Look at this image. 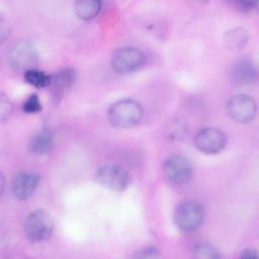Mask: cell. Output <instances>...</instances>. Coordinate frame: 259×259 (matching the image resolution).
Masks as SVG:
<instances>
[{"label":"cell","mask_w":259,"mask_h":259,"mask_svg":"<svg viewBox=\"0 0 259 259\" xmlns=\"http://www.w3.org/2000/svg\"><path fill=\"white\" fill-rule=\"evenodd\" d=\"M53 231V219L45 209H36L30 212L25 219L24 232L26 237L32 242H40L49 239Z\"/></svg>","instance_id":"3957f363"},{"label":"cell","mask_w":259,"mask_h":259,"mask_svg":"<svg viewBox=\"0 0 259 259\" xmlns=\"http://www.w3.org/2000/svg\"><path fill=\"white\" fill-rule=\"evenodd\" d=\"M159 251L154 247H146L136 252L135 257L139 258H156L159 257Z\"/></svg>","instance_id":"ffe728a7"},{"label":"cell","mask_w":259,"mask_h":259,"mask_svg":"<svg viewBox=\"0 0 259 259\" xmlns=\"http://www.w3.org/2000/svg\"><path fill=\"white\" fill-rule=\"evenodd\" d=\"M226 110L233 120L237 122H249L255 117L257 106L251 96L247 94H236L228 100Z\"/></svg>","instance_id":"8992f818"},{"label":"cell","mask_w":259,"mask_h":259,"mask_svg":"<svg viewBox=\"0 0 259 259\" xmlns=\"http://www.w3.org/2000/svg\"><path fill=\"white\" fill-rule=\"evenodd\" d=\"M12 112V103L8 96L5 94L0 95V116H1V121H5L9 118Z\"/></svg>","instance_id":"d6986e66"},{"label":"cell","mask_w":259,"mask_h":259,"mask_svg":"<svg viewBox=\"0 0 259 259\" xmlns=\"http://www.w3.org/2000/svg\"><path fill=\"white\" fill-rule=\"evenodd\" d=\"M231 78L238 85H250L257 78L256 66L249 59H238L231 67Z\"/></svg>","instance_id":"8fae6325"},{"label":"cell","mask_w":259,"mask_h":259,"mask_svg":"<svg viewBox=\"0 0 259 259\" xmlns=\"http://www.w3.org/2000/svg\"><path fill=\"white\" fill-rule=\"evenodd\" d=\"M55 145V135L50 130H41L30 139L29 151L36 156L49 154Z\"/></svg>","instance_id":"7c38bea8"},{"label":"cell","mask_w":259,"mask_h":259,"mask_svg":"<svg viewBox=\"0 0 259 259\" xmlns=\"http://www.w3.org/2000/svg\"><path fill=\"white\" fill-rule=\"evenodd\" d=\"M96 180L102 186L115 190H124L130 182L125 169L116 164H106L101 166L96 172Z\"/></svg>","instance_id":"52a82bcc"},{"label":"cell","mask_w":259,"mask_h":259,"mask_svg":"<svg viewBox=\"0 0 259 259\" xmlns=\"http://www.w3.org/2000/svg\"><path fill=\"white\" fill-rule=\"evenodd\" d=\"M237 4L239 5L240 9H242L244 11H250L253 9V7L256 6L254 3H247V2H239Z\"/></svg>","instance_id":"603a6c76"},{"label":"cell","mask_w":259,"mask_h":259,"mask_svg":"<svg viewBox=\"0 0 259 259\" xmlns=\"http://www.w3.org/2000/svg\"><path fill=\"white\" fill-rule=\"evenodd\" d=\"M23 77L28 84L37 88L48 87L51 85V82H52V76L35 68L25 71Z\"/></svg>","instance_id":"2e32d148"},{"label":"cell","mask_w":259,"mask_h":259,"mask_svg":"<svg viewBox=\"0 0 259 259\" xmlns=\"http://www.w3.org/2000/svg\"><path fill=\"white\" fill-rule=\"evenodd\" d=\"M101 10V2L96 0H82L75 4V11L79 18L90 20L98 15Z\"/></svg>","instance_id":"4fadbf2b"},{"label":"cell","mask_w":259,"mask_h":259,"mask_svg":"<svg viewBox=\"0 0 259 259\" xmlns=\"http://www.w3.org/2000/svg\"><path fill=\"white\" fill-rule=\"evenodd\" d=\"M191 254L193 257L196 258H207V259H213L219 258L220 253L218 249H215L213 246L205 243L196 244L191 249Z\"/></svg>","instance_id":"e0dca14e"},{"label":"cell","mask_w":259,"mask_h":259,"mask_svg":"<svg viewBox=\"0 0 259 259\" xmlns=\"http://www.w3.org/2000/svg\"><path fill=\"white\" fill-rule=\"evenodd\" d=\"M37 55L33 46L27 41L14 44L8 53L9 65L17 71H27L36 64Z\"/></svg>","instance_id":"9c48e42d"},{"label":"cell","mask_w":259,"mask_h":259,"mask_svg":"<svg viewBox=\"0 0 259 259\" xmlns=\"http://www.w3.org/2000/svg\"><path fill=\"white\" fill-rule=\"evenodd\" d=\"M145 61L143 52L135 47H123L116 50L111 59L112 69L120 74L138 70Z\"/></svg>","instance_id":"5b68a950"},{"label":"cell","mask_w":259,"mask_h":259,"mask_svg":"<svg viewBox=\"0 0 259 259\" xmlns=\"http://www.w3.org/2000/svg\"><path fill=\"white\" fill-rule=\"evenodd\" d=\"M258 254L256 252V250H253V249H247V250H244L241 254V257L243 258H250V257H257Z\"/></svg>","instance_id":"7402d4cb"},{"label":"cell","mask_w":259,"mask_h":259,"mask_svg":"<svg viewBox=\"0 0 259 259\" xmlns=\"http://www.w3.org/2000/svg\"><path fill=\"white\" fill-rule=\"evenodd\" d=\"M248 40V33L244 28L236 27L229 30L226 33L225 41L228 48L232 50H240L242 49Z\"/></svg>","instance_id":"9a60e30c"},{"label":"cell","mask_w":259,"mask_h":259,"mask_svg":"<svg viewBox=\"0 0 259 259\" xmlns=\"http://www.w3.org/2000/svg\"><path fill=\"white\" fill-rule=\"evenodd\" d=\"M203 218V206L194 199L181 201L176 206L173 213V220L176 227L185 233L196 230L201 225Z\"/></svg>","instance_id":"7a4b0ae2"},{"label":"cell","mask_w":259,"mask_h":259,"mask_svg":"<svg viewBox=\"0 0 259 259\" xmlns=\"http://www.w3.org/2000/svg\"><path fill=\"white\" fill-rule=\"evenodd\" d=\"M22 110L28 114L41 110V102L36 94H30L22 103Z\"/></svg>","instance_id":"ac0fdd59"},{"label":"cell","mask_w":259,"mask_h":259,"mask_svg":"<svg viewBox=\"0 0 259 259\" xmlns=\"http://www.w3.org/2000/svg\"><path fill=\"white\" fill-rule=\"evenodd\" d=\"M162 171L168 182L174 185H182L190 180L193 166L187 157L172 155L164 161Z\"/></svg>","instance_id":"277c9868"},{"label":"cell","mask_w":259,"mask_h":259,"mask_svg":"<svg viewBox=\"0 0 259 259\" xmlns=\"http://www.w3.org/2000/svg\"><path fill=\"white\" fill-rule=\"evenodd\" d=\"M39 183V176L33 172H19L11 182L12 194L19 200L29 198L37 188Z\"/></svg>","instance_id":"30bf717a"},{"label":"cell","mask_w":259,"mask_h":259,"mask_svg":"<svg viewBox=\"0 0 259 259\" xmlns=\"http://www.w3.org/2000/svg\"><path fill=\"white\" fill-rule=\"evenodd\" d=\"M193 142L196 149L201 153L217 154L225 148L227 137L219 128L204 127L196 133Z\"/></svg>","instance_id":"ba28073f"},{"label":"cell","mask_w":259,"mask_h":259,"mask_svg":"<svg viewBox=\"0 0 259 259\" xmlns=\"http://www.w3.org/2000/svg\"><path fill=\"white\" fill-rule=\"evenodd\" d=\"M0 34H1V41H4L9 34L8 22L4 18H1V21H0Z\"/></svg>","instance_id":"44dd1931"},{"label":"cell","mask_w":259,"mask_h":259,"mask_svg":"<svg viewBox=\"0 0 259 259\" xmlns=\"http://www.w3.org/2000/svg\"><path fill=\"white\" fill-rule=\"evenodd\" d=\"M76 79V73L71 68H66L52 76L51 85L57 91H63L70 88Z\"/></svg>","instance_id":"5bb4252c"},{"label":"cell","mask_w":259,"mask_h":259,"mask_svg":"<svg viewBox=\"0 0 259 259\" xmlns=\"http://www.w3.org/2000/svg\"><path fill=\"white\" fill-rule=\"evenodd\" d=\"M143 108L133 99H122L114 102L108 109L107 117L110 124L118 128H127L136 125L142 118Z\"/></svg>","instance_id":"6da1fadb"}]
</instances>
